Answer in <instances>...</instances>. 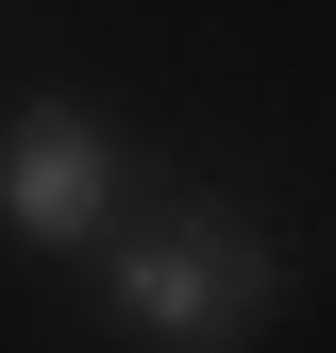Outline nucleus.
<instances>
[{"label":"nucleus","mask_w":336,"mask_h":353,"mask_svg":"<svg viewBox=\"0 0 336 353\" xmlns=\"http://www.w3.org/2000/svg\"><path fill=\"white\" fill-rule=\"evenodd\" d=\"M118 202H135V152H118L84 101H34L17 135H0V236H34V252H101Z\"/></svg>","instance_id":"obj_2"},{"label":"nucleus","mask_w":336,"mask_h":353,"mask_svg":"<svg viewBox=\"0 0 336 353\" xmlns=\"http://www.w3.org/2000/svg\"><path fill=\"white\" fill-rule=\"evenodd\" d=\"M84 270H101V320H118V336H151V353H235L252 320H269L286 252H269L252 202H118Z\"/></svg>","instance_id":"obj_1"}]
</instances>
